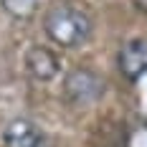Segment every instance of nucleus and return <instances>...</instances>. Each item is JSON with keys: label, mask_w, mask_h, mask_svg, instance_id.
<instances>
[{"label": "nucleus", "mask_w": 147, "mask_h": 147, "mask_svg": "<svg viewBox=\"0 0 147 147\" xmlns=\"http://www.w3.org/2000/svg\"><path fill=\"white\" fill-rule=\"evenodd\" d=\"M0 8L13 20H30L38 10V0H0Z\"/></svg>", "instance_id": "423d86ee"}, {"label": "nucleus", "mask_w": 147, "mask_h": 147, "mask_svg": "<svg viewBox=\"0 0 147 147\" xmlns=\"http://www.w3.org/2000/svg\"><path fill=\"white\" fill-rule=\"evenodd\" d=\"M119 74L129 81H137L147 74V38H132L122 46L117 56Z\"/></svg>", "instance_id": "7ed1b4c3"}, {"label": "nucleus", "mask_w": 147, "mask_h": 147, "mask_svg": "<svg viewBox=\"0 0 147 147\" xmlns=\"http://www.w3.org/2000/svg\"><path fill=\"white\" fill-rule=\"evenodd\" d=\"M63 91L74 104L86 107L104 94V79L91 69H74L63 81Z\"/></svg>", "instance_id": "f03ea898"}, {"label": "nucleus", "mask_w": 147, "mask_h": 147, "mask_svg": "<svg viewBox=\"0 0 147 147\" xmlns=\"http://www.w3.org/2000/svg\"><path fill=\"white\" fill-rule=\"evenodd\" d=\"M91 18L71 3H53L43 15L46 36L61 48H81L91 38Z\"/></svg>", "instance_id": "f257e3e1"}, {"label": "nucleus", "mask_w": 147, "mask_h": 147, "mask_svg": "<svg viewBox=\"0 0 147 147\" xmlns=\"http://www.w3.org/2000/svg\"><path fill=\"white\" fill-rule=\"evenodd\" d=\"M3 142L8 147H46V134L36 122L18 117L3 129Z\"/></svg>", "instance_id": "20e7f679"}, {"label": "nucleus", "mask_w": 147, "mask_h": 147, "mask_svg": "<svg viewBox=\"0 0 147 147\" xmlns=\"http://www.w3.org/2000/svg\"><path fill=\"white\" fill-rule=\"evenodd\" d=\"M61 63L56 59V53L46 46H30L26 51V71L30 74V79L36 81H51L59 76Z\"/></svg>", "instance_id": "39448f33"}, {"label": "nucleus", "mask_w": 147, "mask_h": 147, "mask_svg": "<svg viewBox=\"0 0 147 147\" xmlns=\"http://www.w3.org/2000/svg\"><path fill=\"white\" fill-rule=\"evenodd\" d=\"M134 5H137V10H142V13H147V0H132Z\"/></svg>", "instance_id": "0eeeda50"}]
</instances>
